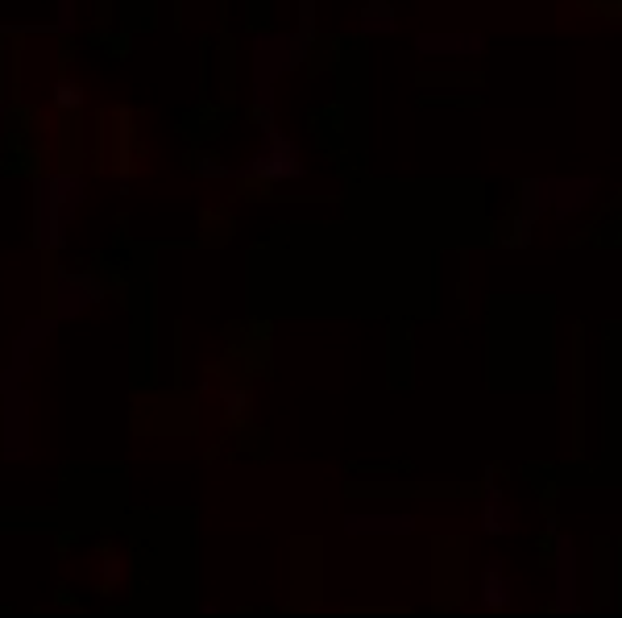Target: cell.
<instances>
[{"label":"cell","instance_id":"obj_1","mask_svg":"<svg viewBox=\"0 0 622 618\" xmlns=\"http://www.w3.org/2000/svg\"><path fill=\"white\" fill-rule=\"evenodd\" d=\"M245 175L266 179V183L303 179V162H299V154H295V142H291V137H282V133L270 125V129H266V142H262L258 158L245 166Z\"/></svg>","mask_w":622,"mask_h":618},{"label":"cell","instance_id":"obj_2","mask_svg":"<svg viewBox=\"0 0 622 618\" xmlns=\"http://www.w3.org/2000/svg\"><path fill=\"white\" fill-rule=\"evenodd\" d=\"M573 585H577V544L573 536H560L556 540V610H577Z\"/></svg>","mask_w":622,"mask_h":618},{"label":"cell","instance_id":"obj_3","mask_svg":"<svg viewBox=\"0 0 622 618\" xmlns=\"http://www.w3.org/2000/svg\"><path fill=\"white\" fill-rule=\"evenodd\" d=\"M477 602L486 610H506L511 606V573L498 560H486L482 565V581H477Z\"/></svg>","mask_w":622,"mask_h":618},{"label":"cell","instance_id":"obj_4","mask_svg":"<svg viewBox=\"0 0 622 618\" xmlns=\"http://www.w3.org/2000/svg\"><path fill=\"white\" fill-rule=\"evenodd\" d=\"M511 527H515V515L511 507L502 502V494L494 486H486V507H482V531L486 536H511Z\"/></svg>","mask_w":622,"mask_h":618},{"label":"cell","instance_id":"obj_5","mask_svg":"<svg viewBox=\"0 0 622 618\" xmlns=\"http://www.w3.org/2000/svg\"><path fill=\"white\" fill-rule=\"evenodd\" d=\"M593 187L598 183H589V179H581V183H560V191H556V212L560 216H573L589 195H593Z\"/></svg>","mask_w":622,"mask_h":618},{"label":"cell","instance_id":"obj_6","mask_svg":"<svg viewBox=\"0 0 622 618\" xmlns=\"http://www.w3.org/2000/svg\"><path fill=\"white\" fill-rule=\"evenodd\" d=\"M365 30H390V5L374 0V9H365Z\"/></svg>","mask_w":622,"mask_h":618},{"label":"cell","instance_id":"obj_7","mask_svg":"<svg viewBox=\"0 0 622 618\" xmlns=\"http://www.w3.org/2000/svg\"><path fill=\"white\" fill-rule=\"evenodd\" d=\"M54 100H59L63 108H79V104H83V92H79V83L63 79V83H59V92H54Z\"/></svg>","mask_w":622,"mask_h":618}]
</instances>
